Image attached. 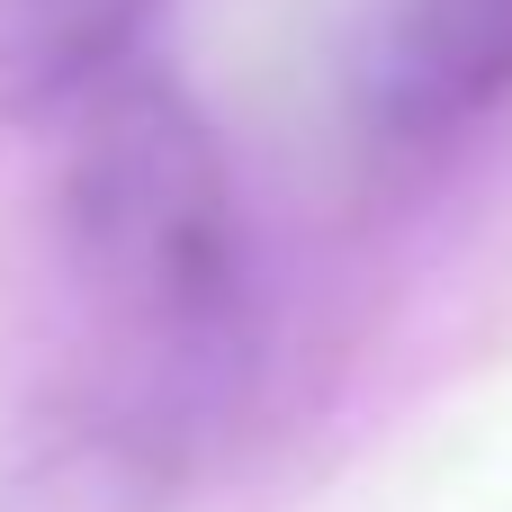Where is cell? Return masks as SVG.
Masks as SVG:
<instances>
[{"instance_id": "7a4b0ae2", "label": "cell", "mask_w": 512, "mask_h": 512, "mask_svg": "<svg viewBox=\"0 0 512 512\" xmlns=\"http://www.w3.org/2000/svg\"><path fill=\"white\" fill-rule=\"evenodd\" d=\"M162 0H0V117H72L90 90L135 72Z\"/></svg>"}, {"instance_id": "6da1fadb", "label": "cell", "mask_w": 512, "mask_h": 512, "mask_svg": "<svg viewBox=\"0 0 512 512\" xmlns=\"http://www.w3.org/2000/svg\"><path fill=\"white\" fill-rule=\"evenodd\" d=\"M512 99V0H396L360 54L351 108L378 153H441Z\"/></svg>"}]
</instances>
